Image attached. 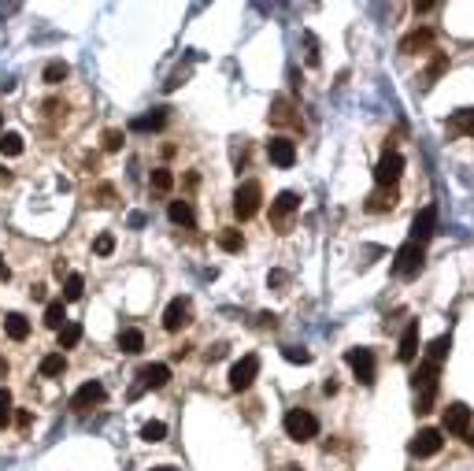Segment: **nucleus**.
Returning a JSON list of instances; mask_svg holds the SVG:
<instances>
[{"instance_id": "30", "label": "nucleus", "mask_w": 474, "mask_h": 471, "mask_svg": "<svg viewBox=\"0 0 474 471\" xmlns=\"http://www.w3.org/2000/svg\"><path fill=\"white\" fill-rule=\"evenodd\" d=\"M219 245L226 248V253H241L245 238H241V230H219Z\"/></svg>"}, {"instance_id": "34", "label": "nucleus", "mask_w": 474, "mask_h": 471, "mask_svg": "<svg viewBox=\"0 0 474 471\" xmlns=\"http://www.w3.org/2000/svg\"><path fill=\"white\" fill-rule=\"evenodd\" d=\"M93 253L97 256H111L115 253V238H111V234H100V238L93 241Z\"/></svg>"}, {"instance_id": "27", "label": "nucleus", "mask_w": 474, "mask_h": 471, "mask_svg": "<svg viewBox=\"0 0 474 471\" xmlns=\"http://www.w3.org/2000/svg\"><path fill=\"white\" fill-rule=\"evenodd\" d=\"M78 342H82V323H67L60 331V349H74Z\"/></svg>"}, {"instance_id": "4", "label": "nucleus", "mask_w": 474, "mask_h": 471, "mask_svg": "<svg viewBox=\"0 0 474 471\" xmlns=\"http://www.w3.org/2000/svg\"><path fill=\"white\" fill-rule=\"evenodd\" d=\"M189 319H193V300L189 297H175L167 305V312H163V331L178 334L182 326H189Z\"/></svg>"}, {"instance_id": "17", "label": "nucleus", "mask_w": 474, "mask_h": 471, "mask_svg": "<svg viewBox=\"0 0 474 471\" xmlns=\"http://www.w3.org/2000/svg\"><path fill=\"white\" fill-rule=\"evenodd\" d=\"M430 45H433V34H430V30H412V34L400 41V52H404V56H415V52H423V48H430Z\"/></svg>"}, {"instance_id": "24", "label": "nucleus", "mask_w": 474, "mask_h": 471, "mask_svg": "<svg viewBox=\"0 0 474 471\" xmlns=\"http://www.w3.org/2000/svg\"><path fill=\"white\" fill-rule=\"evenodd\" d=\"M82 293H86V279H82L78 271H71L67 282H63V305H71V300H82Z\"/></svg>"}, {"instance_id": "43", "label": "nucleus", "mask_w": 474, "mask_h": 471, "mask_svg": "<svg viewBox=\"0 0 474 471\" xmlns=\"http://www.w3.org/2000/svg\"><path fill=\"white\" fill-rule=\"evenodd\" d=\"M152 471H178V467H167V464H163V467H152Z\"/></svg>"}, {"instance_id": "19", "label": "nucleus", "mask_w": 474, "mask_h": 471, "mask_svg": "<svg viewBox=\"0 0 474 471\" xmlns=\"http://www.w3.org/2000/svg\"><path fill=\"white\" fill-rule=\"evenodd\" d=\"M118 349L134 357V352H141V349H144V334L137 331V326H126V331H118Z\"/></svg>"}, {"instance_id": "20", "label": "nucleus", "mask_w": 474, "mask_h": 471, "mask_svg": "<svg viewBox=\"0 0 474 471\" xmlns=\"http://www.w3.org/2000/svg\"><path fill=\"white\" fill-rule=\"evenodd\" d=\"M45 326L48 331H63V326H67V305H63V300H52L45 308Z\"/></svg>"}, {"instance_id": "2", "label": "nucleus", "mask_w": 474, "mask_h": 471, "mask_svg": "<svg viewBox=\"0 0 474 471\" xmlns=\"http://www.w3.org/2000/svg\"><path fill=\"white\" fill-rule=\"evenodd\" d=\"M259 201H263L259 182H256V178L241 182V186H237V193H233V215H237V219H252V215L259 212Z\"/></svg>"}, {"instance_id": "26", "label": "nucleus", "mask_w": 474, "mask_h": 471, "mask_svg": "<svg viewBox=\"0 0 474 471\" xmlns=\"http://www.w3.org/2000/svg\"><path fill=\"white\" fill-rule=\"evenodd\" d=\"M63 368H67V357H63V352H48V357L41 360V375H45V378L63 375Z\"/></svg>"}, {"instance_id": "21", "label": "nucleus", "mask_w": 474, "mask_h": 471, "mask_svg": "<svg viewBox=\"0 0 474 471\" xmlns=\"http://www.w3.org/2000/svg\"><path fill=\"white\" fill-rule=\"evenodd\" d=\"M393 204H397V193H393V190H374L371 193V197H367V212H389V208Z\"/></svg>"}, {"instance_id": "33", "label": "nucleus", "mask_w": 474, "mask_h": 471, "mask_svg": "<svg viewBox=\"0 0 474 471\" xmlns=\"http://www.w3.org/2000/svg\"><path fill=\"white\" fill-rule=\"evenodd\" d=\"M282 357L289 364H311V352L308 349H297V345H282Z\"/></svg>"}, {"instance_id": "7", "label": "nucleus", "mask_w": 474, "mask_h": 471, "mask_svg": "<svg viewBox=\"0 0 474 471\" xmlns=\"http://www.w3.org/2000/svg\"><path fill=\"white\" fill-rule=\"evenodd\" d=\"M345 364L356 371V378H360L363 386L374 383V352L371 349H348L345 352Z\"/></svg>"}, {"instance_id": "36", "label": "nucleus", "mask_w": 474, "mask_h": 471, "mask_svg": "<svg viewBox=\"0 0 474 471\" xmlns=\"http://www.w3.org/2000/svg\"><path fill=\"white\" fill-rule=\"evenodd\" d=\"M104 149L118 152V149H123V134H118V130H104Z\"/></svg>"}, {"instance_id": "38", "label": "nucleus", "mask_w": 474, "mask_h": 471, "mask_svg": "<svg viewBox=\"0 0 474 471\" xmlns=\"http://www.w3.org/2000/svg\"><path fill=\"white\" fill-rule=\"evenodd\" d=\"M11 420V394L8 390H0V427Z\"/></svg>"}, {"instance_id": "31", "label": "nucleus", "mask_w": 474, "mask_h": 471, "mask_svg": "<svg viewBox=\"0 0 474 471\" xmlns=\"http://www.w3.org/2000/svg\"><path fill=\"white\" fill-rule=\"evenodd\" d=\"M170 186H175V175L167 171V167H156L152 171V190H160V193H167Z\"/></svg>"}, {"instance_id": "45", "label": "nucleus", "mask_w": 474, "mask_h": 471, "mask_svg": "<svg viewBox=\"0 0 474 471\" xmlns=\"http://www.w3.org/2000/svg\"><path fill=\"white\" fill-rule=\"evenodd\" d=\"M293 471H300V467H293Z\"/></svg>"}, {"instance_id": "32", "label": "nucleus", "mask_w": 474, "mask_h": 471, "mask_svg": "<svg viewBox=\"0 0 474 471\" xmlns=\"http://www.w3.org/2000/svg\"><path fill=\"white\" fill-rule=\"evenodd\" d=\"M163 434H167V427H163L160 420H149V423L141 427V438H144V442H163Z\"/></svg>"}, {"instance_id": "35", "label": "nucleus", "mask_w": 474, "mask_h": 471, "mask_svg": "<svg viewBox=\"0 0 474 471\" xmlns=\"http://www.w3.org/2000/svg\"><path fill=\"white\" fill-rule=\"evenodd\" d=\"M271 119L274 123H293V115H289V104L278 97V100H274V112H271Z\"/></svg>"}, {"instance_id": "13", "label": "nucleus", "mask_w": 474, "mask_h": 471, "mask_svg": "<svg viewBox=\"0 0 474 471\" xmlns=\"http://www.w3.org/2000/svg\"><path fill=\"white\" fill-rule=\"evenodd\" d=\"M415 352H419V319H412L404 326V334H400V349H397V360L400 364H412L415 360Z\"/></svg>"}, {"instance_id": "28", "label": "nucleus", "mask_w": 474, "mask_h": 471, "mask_svg": "<svg viewBox=\"0 0 474 471\" xmlns=\"http://www.w3.org/2000/svg\"><path fill=\"white\" fill-rule=\"evenodd\" d=\"M67 74H71V67H67V63H63V60H52L48 67H45V82H48V86H60Z\"/></svg>"}, {"instance_id": "42", "label": "nucleus", "mask_w": 474, "mask_h": 471, "mask_svg": "<svg viewBox=\"0 0 474 471\" xmlns=\"http://www.w3.org/2000/svg\"><path fill=\"white\" fill-rule=\"evenodd\" d=\"M4 274H8V267H4V256H0V279H4Z\"/></svg>"}, {"instance_id": "41", "label": "nucleus", "mask_w": 474, "mask_h": 471, "mask_svg": "<svg viewBox=\"0 0 474 471\" xmlns=\"http://www.w3.org/2000/svg\"><path fill=\"white\" fill-rule=\"evenodd\" d=\"M463 442H467V446H474V427H467V434H463Z\"/></svg>"}, {"instance_id": "8", "label": "nucleus", "mask_w": 474, "mask_h": 471, "mask_svg": "<svg viewBox=\"0 0 474 471\" xmlns=\"http://www.w3.org/2000/svg\"><path fill=\"white\" fill-rule=\"evenodd\" d=\"M441 446H445V438H441V430L438 427H423L419 434L412 438V456H433V453H441Z\"/></svg>"}, {"instance_id": "11", "label": "nucleus", "mask_w": 474, "mask_h": 471, "mask_svg": "<svg viewBox=\"0 0 474 471\" xmlns=\"http://www.w3.org/2000/svg\"><path fill=\"white\" fill-rule=\"evenodd\" d=\"M104 401V383H86V386H78V394L71 397V409L74 412H86V409H93V404H100Z\"/></svg>"}, {"instance_id": "29", "label": "nucleus", "mask_w": 474, "mask_h": 471, "mask_svg": "<svg viewBox=\"0 0 474 471\" xmlns=\"http://www.w3.org/2000/svg\"><path fill=\"white\" fill-rule=\"evenodd\" d=\"M19 152H22V134L8 130V134L0 138V156H19Z\"/></svg>"}, {"instance_id": "44", "label": "nucleus", "mask_w": 474, "mask_h": 471, "mask_svg": "<svg viewBox=\"0 0 474 471\" xmlns=\"http://www.w3.org/2000/svg\"><path fill=\"white\" fill-rule=\"evenodd\" d=\"M0 123H4V115H0Z\"/></svg>"}, {"instance_id": "15", "label": "nucleus", "mask_w": 474, "mask_h": 471, "mask_svg": "<svg viewBox=\"0 0 474 471\" xmlns=\"http://www.w3.org/2000/svg\"><path fill=\"white\" fill-rule=\"evenodd\" d=\"M167 126V108H156L149 115H137V119H130V130H137V134H149V130H163Z\"/></svg>"}, {"instance_id": "6", "label": "nucleus", "mask_w": 474, "mask_h": 471, "mask_svg": "<svg viewBox=\"0 0 474 471\" xmlns=\"http://www.w3.org/2000/svg\"><path fill=\"white\" fill-rule=\"evenodd\" d=\"M400 171H404V156L400 152H386L378 160V167H374V182L381 190H393V186H397V178H400Z\"/></svg>"}, {"instance_id": "37", "label": "nucleus", "mask_w": 474, "mask_h": 471, "mask_svg": "<svg viewBox=\"0 0 474 471\" xmlns=\"http://www.w3.org/2000/svg\"><path fill=\"white\" fill-rule=\"evenodd\" d=\"M445 67H449V60H445V56H438V60L430 63V71H426V82H423V86H433V78H438Z\"/></svg>"}, {"instance_id": "14", "label": "nucleus", "mask_w": 474, "mask_h": 471, "mask_svg": "<svg viewBox=\"0 0 474 471\" xmlns=\"http://www.w3.org/2000/svg\"><path fill=\"white\" fill-rule=\"evenodd\" d=\"M141 390H163L170 383V368L167 364H149V368H141Z\"/></svg>"}, {"instance_id": "25", "label": "nucleus", "mask_w": 474, "mask_h": 471, "mask_svg": "<svg viewBox=\"0 0 474 471\" xmlns=\"http://www.w3.org/2000/svg\"><path fill=\"white\" fill-rule=\"evenodd\" d=\"M449 349H452V338H449V334L433 338V342H430V349H426V360H430V364H441L445 357H449Z\"/></svg>"}, {"instance_id": "3", "label": "nucleus", "mask_w": 474, "mask_h": 471, "mask_svg": "<svg viewBox=\"0 0 474 471\" xmlns=\"http://www.w3.org/2000/svg\"><path fill=\"white\" fill-rule=\"evenodd\" d=\"M419 267H423V245L404 241L397 260H393V274H397V279H412V274H419Z\"/></svg>"}, {"instance_id": "12", "label": "nucleus", "mask_w": 474, "mask_h": 471, "mask_svg": "<svg viewBox=\"0 0 474 471\" xmlns=\"http://www.w3.org/2000/svg\"><path fill=\"white\" fill-rule=\"evenodd\" d=\"M433 223H438V212H433V208H423V212L415 215V223H412V238H407V241L426 245V241L433 238Z\"/></svg>"}, {"instance_id": "22", "label": "nucleus", "mask_w": 474, "mask_h": 471, "mask_svg": "<svg viewBox=\"0 0 474 471\" xmlns=\"http://www.w3.org/2000/svg\"><path fill=\"white\" fill-rule=\"evenodd\" d=\"M449 126L456 130V134H463V138H474V108H459L449 119Z\"/></svg>"}, {"instance_id": "1", "label": "nucleus", "mask_w": 474, "mask_h": 471, "mask_svg": "<svg viewBox=\"0 0 474 471\" xmlns=\"http://www.w3.org/2000/svg\"><path fill=\"white\" fill-rule=\"evenodd\" d=\"M282 427H285V434L293 442H311L315 434H319V420H315L311 412H304V409H289Z\"/></svg>"}, {"instance_id": "23", "label": "nucleus", "mask_w": 474, "mask_h": 471, "mask_svg": "<svg viewBox=\"0 0 474 471\" xmlns=\"http://www.w3.org/2000/svg\"><path fill=\"white\" fill-rule=\"evenodd\" d=\"M167 215H170V223H178V227H193V204L189 201H170Z\"/></svg>"}, {"instance_id": "16", "label": "nucleus", "mask_w": 474, "mask_h": 471, "mask_svg": "<svg viewBox=\"0 0 474 471\" xmlns=\"http://www.w3.org/2000/svg\"><path fill=\"white\" fill-rule=\"evenodd\" d=\"M297 208H300V197H297L293 190H285V193H278V197H274V204H271V219H278V223H282L285 215L297 212Z\"/></svg>"}, {"instance_id": "39", "label": "nucleus", "mask_w": 474, "mask_h": 471, "mask_svg": "<svg viewBox=\"0 0 474 471\" xmlns=\"http://www.w3.org/2000/svg\"><path fill=\"white\" fill-rule=\"evenodd\" d=\"M222 357H226V345H215L212 352H208V360H222Z\"/></svg>"}, {"instance_id": "5", "label": "nucleus", "mask_w": 474, "mask_h": 471, "mask_svg": "<svg viewBox=\"0 0 474 471\" xmlns=\"http://www.w3.org/2000/svg\"><path fill=\"white\" fill-rule=\"evenodd\" d=\"M256 375H259V357H256V352H248V357H241L230 368V390H248L256 383Z\"/></svg>"}, {"instance_id": "18", "label": "nucleus", "mask_w": 474, "mask_h": 471, "mask_svg": "<svg viewBox=\"0 0 474 471\" xmlns=\"http://www.w3.org/2000/svg\"><path fill=\"white\" fill-rule=\"evenodd\" d=\"M4 331H8L11 342H26V338H30V323H26V316H19V312H8Z\"/></svg>"}, {"instance_id": "9", "label": "nucleus", "mask_w": 474, "mask_h": 471, "mask_svg": "<svg viewBox=\"0 0 474 471\" xmlns=\"http://www.w3.org/2000/svg\"><path fill=\"white\" fill-rule=\"evenodd\" d=\"M470 409L463 401H452L449 409H445V430H449V434H467V427H470Z\"/></svg>"}, {"instance_id": "10", "label": "nucleus", "mask_w": 474, "mask_h": 471, "mask_svg": "<svg viewBox=\"0 0 474 471\" xmlns=\"http://www.w3.org/2000/svg\"><path fill=\"white\" fill-rule=\"evenodd\" d=\"M267 156H271V164H278V167H293L297 164V145L289 138H271Z\"/></svg>"}, {"instance_id": "40", "label": "nucleus", "mask_w": 474, "mask_h": 471, "mask_svg": "<svg viewBox=\"0 0 474 471\" xmlns=\"http://www.w3.org/2000/svg\"><path fill=\"white\" fill-rule=\"evenodd\" d=\"M144 223H149V219H144V212H134V215H130V227H144Z\"/></svg>"}]
</instances>
